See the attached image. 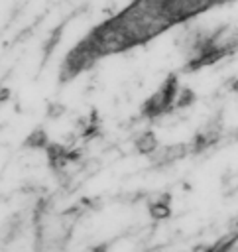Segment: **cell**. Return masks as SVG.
<instances>
[]
</instances>
